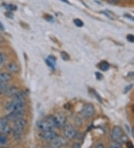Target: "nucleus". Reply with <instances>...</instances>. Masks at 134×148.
Listing matches in <instances>:
<instances>
[{"mask_svg": "<svg viewBox=\"0 0 134 148\" xmlns=\"http://www.w3.org/2000/svg\"><path fill=\"white\" fill-rule=\"evenodd\" d=\"M104 14L106 15V16H107V17H109L110 19H111V20H113V15L111 14L110 13V12H108V11H104V12H103Z\"/></svg>", "mask_w": 134, "mask_h": 148, "instance_id": "5701e85b", "label": "nucleus"}, {"mask_svg": "<svg viewBox=\"0 0 134 148\" xmlns=\"http://www.w3.org/2000/svg\"><path fill=\"white\" fill-rule=\"evenodd\" d=\"M95 147H104V145H101V144H98V145H95Z\"/></svg>", "mask_w": 134, "mask_h": 148, "instance_id": "7c9ffc66", "label": "nucleus"}, {"mask_svg": "<svg viewBox=\"0 0 134 148\" xmlns=\"http://www.w3.org/2000/svg\"><path fill=\"white\" fill-rule=\"evenodd\" d=\"M98 67L100 69L101 71H107L110 69V64L107 62L103 61L98 64Z\"/></svg>", "mask_w": 134, "mask_h": 148, "instance_id": "4468645a", "label": "nucleus"}, {"mask_svg": "<svg viewBox=\"0 0 134 148\" xmlns=\"http://www.w3.org/2000/svg\"><path fill=\"white\" fill-rule=\"evenodd\" d=\"M4 61H5V56H4V55L0 53V66L3 64Z\"/></svg>", "mask_w": 134, "mask_h": 148, "instance_id": "a878e982", "label": "nucleus"}, {"mask_svg": "<svg viewBox=\"0 0 134 148\" xmlns=\"http://www.w3.org/2000/svg\"><path fill=\"white\" fill-rule=\"evenodd\" d=\"M37 128L41 132L53 130L54 128H55V123H54V116L48 115L45 117V118H43V119L38 121Z\"/></svg>", "mask_w": 134, "mask_h": 148, "instance_id": "f03ea898", "label": "nucleus"}, {"mask_svg": "<svg viewBox=\"0 0 134 148\" xmlns=\"http://www.w3.org/2000/svg\"><path fill=\"white\" fill-rule=\"evenodd\" d=\"M5 14L6 15H9V16H7V17H11V18H12V17H13V14L11 13V11H8V12H7Z\"/></svg>", "mask_w": 134, "mask_h": 148, "instance_id": "c756f323", "label": "nucleus"}, {"mask_svg": "<svg viewBox=\"0 0 134 148\" xmlns=\"http://www.w3.org/2000/svg\"><path fill=\"white\" fill-rule=\"evenodd\" d=\"M61 58H63V60H64V61H69L70 59V56H69V54L66 52H64V51H63L61 53Z\"/></svg>", "mask_w": 134, "mask_h": 148, "instance_id": "6ab92c4d", "label": "nucleus"}, {"mask_svg": "<svg viewBox=\"0 0 134 148\" xmlns=\"http://www.w3.org/2000/svg\"><path fill=\"white\" fill-rule=\"evenodd\" d=\"M81 147V145H80V144H79V143H75V144L72 145V147H74V148H75V147L79 148V147Z\"/></svg>", "mask_w": 134, "mask_h": 148, "instance_id": "c85d7f7f", "label": "nucleus"}, {"mask_svg": "<svg viewBox=\"0 0 134 148\" xmlns=\"http://www.w3.org/2000/svg\"><path fill=\"white\" fill-rule=\"evenodd\" d=\"M20 91V90L18 89L17 87L16 86H10V87H7L5 90V92H4V94L8 97H14L18 92Z\"/></svg>", "mask_w": 134, "mask_h": 148, "instance_id": "9b49d317", "label": "nucleus"}, {"mask_svg": "<svg viewBox=\"0 0 134 148\" xmlns=\"http://www.w3.org/2000/svg\"><path fill=\"white\" fill-rule=\"evenodd\" d=\"M25 114V108H21V109H17V110L12 111V112H10L6 116L7 119L9 121H15L16 119H19V118H21V117H23Z\"/></svg>", "mask_w": 134, "mask_h": 148, "instance_id": "0eeeda50", "label": "nucleus"}, {"mask_svg": "<svg viewBox=\"0 0 134 148\" xmlns=\"http://www.w3.org/2000/svg\"><path fill=\"white\" fill-rule=\"evenodd\" d=\"M46 62L48 66H50L52 68H54L56 64V60L55 58H54V57H52V56H48L47 59L46 60Z\"/></svg>", "mask_w": 134, "mask_h": 148, "instance_id": "2eb2a0df", "label": "nucleus"}, {"mask_svg": "<svg viewBox=\"0 0 134 148\" xmlns=\"http://www.w3.org/2000/svg\"><path fill=\"white\" fill-rule=\"evenodd\" d=\"M124 16L126 17V18L129 19V20H132V21L134 22V16H133L132 15L128 14H124Z\"/></svg>", "mask_w": 134, "mask_h": 148, "instance_id": "b1692460", "label": "nucleus"}, {"mask_svg": "<svg viewBox=\"0 0 134 148\" xmlns=\"http://www.w3.org/2000/svg\"><path fill=\"white\" fill-rule=\"evenodd\" d=\"M7 69L8 70V71L11 73H16L20 71V67H18V65L15 62H10L7 64Z\"/></svg>", "mask_w": 134, "mask_h": 148, "instance_id": "f8f14e48", "label": "nucleus"}, {"mask_svg": "<svg viewBox=\"0 0 134 148\" xmlns=\"http://www.w3.org/2000/svg\"><path fill=\"white\" fill-rule=\"evenodd\" d=\"M0 26H2V25H1V23H0Z\"/></svg>", "mask_w": 134, "mask_h": 148, "instance_id": "f704fd0d", "label": "nucleus"}, {"mask_svg": "<svg viewBox=\"0 0 134 148\" xmlns=\"http://www.w3.org/2000/svg\"><path fill=\"white\" fill-rule=\"evenodd\" d=\"M7 87V82H0V95L2 94H4Z\"/></svg>", "mask_w": 134, "mask_h": 148, "instance_id": "a211bd4d", "label": "nucleus"}, {"mask_svg": "<svg viewBox=\"0 0 134 148\" xmlns=\"http://www.w3.org/2000/svg\"><path fill=\"white\" fill-rule=\"evenodd\" d=\"M122 144L119 143L118 141H114L113 143L111 145V147H113V148H116V147H122Z\"/></svg>", "mask_w": 134, "mask_h": 148, "instance_id": "412c9836", "label": "nucleus"}, {"mask_svg": "<svg viewBox=\"0 0 134 148\" xmlns=\"http://www.w3.org/2000/svg\"><path fill=\"white\" fill-rule=\"evenodd\" d=\"M74 23H75L76 26L79 28L84 26V22L81 20H80V19H75V20H74Z\"/></svg>", "mask_w": 134, "mask_h": 148, "instance_id": "aec40b11", "label": "nucleus"}, {"mask_svg": "<svg viewBox=\"0 0 134 148\" xmlns=\"http://www.w3.org/2000/svg\"><path fill=\"white\" fill-rule=\"evenodd\" d=\"M11 79V75L8 73H0V82H7Z\"/></svg>", "mask_w": 134, "mask_h": 148, "instance_id": "ddd939ff", "label": "nucleus"}, {"mask_svg": "<svg viewBox=\"0 0 134 148\" xmlns=\"http://www.w3.org/2000/svg\"><path fill=\"white\" fill-rule=\"evenodd\" d=\"M57 136V134L53 130L43 131L40 133V138H41L42 140L45 141H49V142H51L52 140H54Z\"/></svg>", "mask_w": 134, "mask_h": 148, "instance_id": "6e6552de", "label": "nucleus"}, {"mask_svg": "<svg viewBox=\"0 0 134 148\" xmlns=\"http://www.w3.org/2000/svg\"><path fill=\"white\" fill-rule=\"evenodd\" d=\"M110 1H111V2H113V3H116V2H118L119 0H110Z\"/></svg>", "mask_w": 134, "mask_h": 148, "instance_id": "473e14b6", "label": "nucleus"}, {"mask_svg": "<svg viewBox=\"0 0 134 148\" xmlns=\"http://www.w3.org/2000/svg\"><path fill=\"white\" fill-rule=\"evenodd\" d=\"M4 7L8 11H14L17 9V7L14 5H13V4H7V5H5Z\"/></svg>", "mask_w": 134, "mask_h": 148, "instance_id": "f3484780", "label": "nucleus"}, {"mask_svg": "<svg viewBox=\"0 0 134 148\" xmlns=\"http://www.w3.org/2000/svg\"><path fill=\"white\" fill-rule=\"evenodd\" d=\"M133 136H134V127H133Z\"/></svg>", "mask_w": 134, "mask_h": 148, "instance_id": "72a5a7b5", "label": "nucleus"}, {"mask_svg": "<svg viewBox=\"0 0 134 148\" xmlns=\"http://www.w3.org/2000/svg\"><path fill=\"white\" fill-rule=\"evenodd\" d=\"M95 75H96V78H97V79H98V80L101 79L102 78H103V76H102V74L100 73L96 72V73H95Z\"/></svg>", "mask_w": 134, "mask_h": 148, "instance_id": "393cba45", "label": "nucleus"}, {"mask_svg": "<svg viewBox=\"0 0 134 148\" xmlns=\"http://www.w3.org/2000/svg\"><path fill=\"white\" fill-rule=\"evenodd\" d=\"M126 146H127V147H133V144L130 141H127V142H126Z\"/></svg>", "mask_w": 134, "mask_h": 148, "instance_id": "bb28decb", "label": "nucleus"}, {"mask_svg": "<svg viewBox=\"0 0 134 148\" xmlns=\"http://www.w3.org/2000/svg\"><path fill=\"white\" fill-rule=\"evenodd\" d=\"M55 127L58 129H63L66 124V117L64 114L61 112H58L54 116Z\"/></svg>", "mask_w": 134, "mask_h": 148, "instance_id": "423d86ee", "label": "nucleus"}, {"mask_svg": "<svg viewBox=\"0 0 134 148\" xmlns=\"http://www.w3.org/2000/svg\"><path fill=\"white\" fill-rule=\"evenodd\" d=\"M27 124H28L27 121L23 117L15 120L14 128L12 129V132L16 140H20L22 138L24 131L27 127Z\"/></svg>", "mask_w": 134, "mask_h": 148, "instance_id": "f257e3e1", "label": "nucleus"}, {"mask_svg": "<svg viewBox=\"0 0 134 148\" xmlns=\"http://www.w3.org/2000/svg\"><path fill=\"white\" fill-rule=\"evenodd\" d=\"M61 2H64V3H66V4H68V5H69L70 4V2H69L68 0H61Z\"/></svg>", "mask_w": 134, "mask_h": 148, "instance_id": "2f4dec72", "label": "nucleus"}, {"mask_svg": "<svg viewBox=\"0 0 134 148\" xmlns=\"http://www.w3.org/2000/svg\"><path fill=\"white\" fill-rule=\"evenodd\" d=\"M127 40L131 43H134V35L133 34H127Z\"/></svg>", "mask_w": 134, "mask_h": 148, "instance_id": "4be33fe9", "label": "nucleus"}, {"mask_svg": "<svg viewBox=\"0 0 134 148\" xmlns=\"http://www.w3.org/2000/svg\"><path fill=\"white\" fill-rule=\"evenodd\" d=\"M66 144H67V141H66V138L58 136L51 141V146L54 148L61 147L63 146H65Z\"/></svg>", "mask_w": 134, "mask_h": 148, "instance_id": "9d476101", "label": "nucleus"}, {"mask_svg": "<svg viewBox=\"0 0 134 148\" xmlns=\"http://www.w3.org/2000/svg\"><path fill=\"white\" fill-rule=\"evenodd\" d=\"M9 120L6 117L0 118V133L10 135L12 132V128L8 124Z\"/></svg>", "mask_w": 134, "mask_h": 148, "instance_id": "39448f33", "label": "nucleus"}, {"mask_svg": "<svg viewBox=\"0 0 134 148\" xmlns=\"http://www.w3.org/2000/svg\"><path fill=\"white\" fill-rule=\"evenodd\" d=\"M123 135H124V132L122 129L121 128V127H118V126H116V127H115L113 129L111 137H112V139H113V141H118V142H119L120 139L122 138Z\"/></svg>", "mask_w": 134, "mask_h": 148, "instance_id": "1a4fd4ad", "label": "nucleus"}, {"mask_svg": "<svg viewBox=\"0 0 134 148\" xmlns=\"http://www.w3.org/2000/svg\"><path fill=\"white\" fill-rule=\"evenodd\" d=\"M132 87H133L132 85H128V86L126 87V88H125V89H124V93H127L129 90H131Z\"/></svg>", "mask_w": 134, "mask_h": 148, "instance_id": "cd10ccee", "label": "nucleus"}, {"mask_svg": "<svg viewBox=\"0 0 134 148\" xmlns=\"http://www.w3.org/2000/svg\"><path fill=\"white\" fill-rule=\"evenodd\" d=\"M8 141L7 135L3 133H0V145H5Z\"/></svg>", "mask_w": 134, "mask_h": 148, "instance_id": "dca6fc26", "label": "nucleus"}, {"mask_svg": "<svg viewBox=\"0 0 134 148\" xmlns=\"http://www.w3.org/2000/svg\"><path fill=\"white\" fill-rule=\"evenodd\" d=\"M95 112V107L93 104H90V103H88L83 106L82 109L80 111V114L81 116L85 118H90L91 117H93L94 115Z\"/></svg>", "mask_w": 134, "mask_h": 148, "instance_id": "7ed1b4c3", "label": "nucleus"}, {"mask_svg": "<svg viewBox=\"0 0 134 148\" xmlns=\"http://www.w3.org/2000/svg\"><path fill=\"white\" fill-rule=\"evenodd\" d=\"M63 135L64 137L68 139L75 138L77 136V131L74 127L73 125L70 124V123H66L63 127Z\"/></svg>", "mask_w": 134, "mask_h": 148, "instance_id": "20e7f679", "label": "nucleus"}]
</instances>
